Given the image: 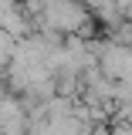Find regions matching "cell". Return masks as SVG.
<instances>
[{"mask_svg": "<svg viewBox=\"0 0 132 135\" xmlns=\"http://www.w3.org/2000/svg\"><path fill=\"white\" fill-rule=\"evenodd\" d=\"M48 17H51V24L58 27V31H68V34H75V31H81L85 27V10L81 7H75L71 0H65V3H54L48 10Z\"/></svg>", "mask_w": 132, "mask_h": 135, "instance_id": "cell-1", "label": "cell"}]
</instances>
